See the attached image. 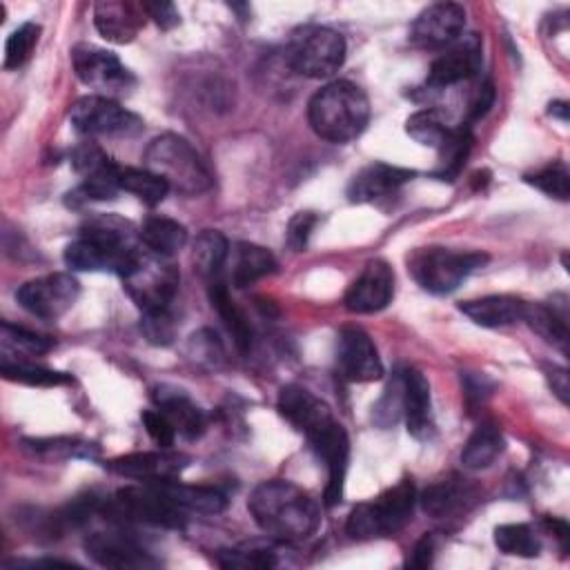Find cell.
Listing matches in <instances>:
<instances>
[{
  "label": "cell",
  "instance_id": "15",
  "mask_svg": "<svg viewBox=\"0 0 570 570\" xmlns=\"http://www.w3.org/2000/svg\"><path fill=\"white\" fill-rule=\"evenodd\" d=\"M312 450L328 468V486H325V506L332 508L343 499L345 488V473L350 459V439L343 426L334 419L312 437H308Z\"/></svg>",
  "mask_w": 570,
  "mask_h": 570
},
{
  "label": "cell",
  "instance_id": "2",
  "mask_svg": "<svg viewBox=\"0 0 570 570\" xmlns=\"http://www.w3.org/2000/svg\"><path fill=\"white\" fill-rule=\"evenodd\" d=\"M136 232L118 217H94L81 228V237L68 246L65 263L79 272H114L123 277L136 255Z\"/></svg>",
  "mask_w": 570,
  "mask_h": 570
},
{
  "label": "cell",
  "instance_id": "38",
  "mask_svg": "<svg viewBox=\"0 0 570 570\" xmlns=\"http://www.w3.org/2000/svg\"><path fill=\"white\" fill-rule=\"evenodd\" d=\"M495 543L501 552L512 557H537L541 550L539 539L526 524H504L495 528Z\"/></svg>",
  "mask_w": 570,
  "mask_h": 570
},
{
  "label": "cell",
  "instance_id": "1",
  "mask_svg": "<svg viewBox=\"0 0 570 570\" xmlns=\"http://www.w3.org/2000/svg\"><path fill=\"white\" fill-rule=\"evenodd\" d=\"M257 526L274 541L299 543L310 539L321 524L317 501L292 481L274 479L255 488L248 501Z\"/></svg>",
  "mask_w": 570,
  "mask_h": 570
},
{
  "label": "cell",
  "instance_id": "32",
  "mask_svg": "<svg viewBox=\"0 0 570 570\" xmlns=\"http://www.w3.org/2000/svg\"><path fill=\"white\" fill-rule=\"evenodd\" d=\"M504 453V435L497 424H481L462 450V464L468 470H484Z\"/></svg>",
  "mask_w": 570,
  "mask_h": 570
},
{
  "label": "cell",
  "instance_id": "39",
  "mask_svg": "<svg viewBox=\"0 0 570 570\" xmlns=\"http://www.w3.org/2000/svg\"><path fill=\"white\" fill-rule=\"evenodd\" d=\"M526 183L537 187L539 193L548 195L550 199L568 201V197H570V174H568V167L563 160L548 163L546 167L537 169L535 174H528Z\"/></svg>",
  "mask_w": 570,
  "mask_h": 570
},
{
  "label": "cell",
  "instance_id": "26",
  "mask_svg": "<svg viewBox=\"0 0 570 570\" xmlns=\"http://www.w3.org/2000/svg\"><path fill=\"white\" fill-rule=\"evenodd\" d=\"M473 497H475V493L464 479L448 477V479H442V481L428 486L422 493V497H417V501L422 504L426 515L442 519V517H450V515L464 510Z\"/></svg>",
  "mask_w": 570,
  "mask_h": 570
},
{
  "label": "cell",
  "instance_id": "14",
  "mask_svg": "<svg viewBox=\"0 0 570 570\" xmlns=\"http://www.w3.org/2000/svg\"><path fill=\"white\" fill-rule=\"evenodd\" d=\"M484 59V41L479 34H462L453 45H448L431 65L428 87L446 90L462 81L473 79Z\"/></svg>",
  "mask_w": 570,
  "mask_h": 570
},
{
  "label": "cell",
  "instance_id": "48",
  "mask_svg": "<svg viewBox=\"0 0 570 570\" xmlns=\"http://www.w3.org/2000/svg\"><path fill=\"white\" fill-rule=\"evenodd\" d=\"M319 224V217L314 213H299L290 226H288V246L294 252H303L308 248L310 235L314 230V226Z\"/></svg>",
  "mask_w": 570,
  "mask_h": 570
},
{
  "label": "cell",
  "instance_id": "5",
  "mask_svg": "<svg viewBox=\"0 0 570 570\" xmlns=\"http://www.w3.org/2000/svg\"><path fill=\"white\" fill-rule=\"evenodd\" d=\"M415 504H417V488L413 479H402L397 486L388 488L374 501L359 504L348 517L345 532L359 541L391 537L411 521Z\"/></svg>",
  "mask_w": 570,
  "mask_h": 570
},
{
  "label": "cell",
  "instance_id": "45",
  "mask_svg": "<svg viewBox=\"0 0 570 570\" xmlns=\"http://www.w3.org/2000/svg\"><path fill=\"white\" fill-rule=\"evenodd\" d=\"M143 426L147 431V435L152 437V442L160 448H172L176 442V428L172 426V422L156 408V411H145L143 413Z\"/></svg>",
  "mask_w": 570,
  "mask_h": 570
},
{
  "label": "cell",
  "instance_id": "30",
  "mask_svg": "<svg viewBox=\"0 0 570 570\" xmlns=\"http://www.w3.org/2000/svg\"><path fill=\"white\" fill-rule=\"evenodd\" d=\"M210 301L213 308L219 312V317L224 319V323L228 325L237 348L241 352H248L252 348V328L248 323V317L243 314V310L235 303V299L230 297L228 286L224 283V279L210 281Z\"/></svg>",
  "mask_w": 570,
  "mask_h": 570
},
{
  "label": "cell",
  "instance_id": "27",
  "mask_svg": "<svg viewBox=\"0 0 570 570\" xmlns=\"http://www.w3.org/2000/svg\"><path fill=\"white\" fill-rule=\"evenodd\" d=\"M158 486L187 512H201V515H219L228 508V497L219 488L213 486H189L176 479L158 481Z\"/></svg>",
  "mask_w": 570,
  "mask_h": 570
},
{
  "label": "cell",
  "instance_id": "4",
  "mask_svg": "<svg viewBox=\"0 0 570 570\" xmlns=\"http://www.w3.org/2000/svg\"><path fill=\"white\" fill-rule=\"evenodd\" d=\"M145 169L160 176L169 189L185 197H199L213 187L215 176L204 156L178 134H160L145 149Z\"/></svg>",
  "mask_w": 570,
  "mask_h": 570
},
{
  "label": "cell",
  "instance_id": "31",
  "mask_svg": "<svg viewBox=\"0 0 570 570\" xmlns=\"http://www.w3.org/2000/svg\"><path fill=\"white\" fill-rule=\"evenodd\" d=\"M524 321L548 343L557 345L561 352L568 350V312L559 310L555 303H526Z\"/></svg>",
  "mask_w": 570,
  "mask_h": 570
},
{
  "label": "cell",
  "instance_id": "8",
  "mask_svg": "<svg viewBox=\"0 0 570 570\" xmlns=\"http://www.w3.org/2000/svg\"><path fill=\"white\" fill-rule=\"evenodd\" d=\"M286 59L299 76L330 79L345 61V41L332 28L303 25L292 32Z\"/></svg>",
  "mask_w": 570,
  "mask_h": 570
},
{
  "label": "cell",
  "instance_id": "41",
  "mask_svg": "<svg viewBox=\"0 0 570 570\" xmlns=\"http://www.w3.org/2000/svg\"><path fill=\"white\" fill-rule=\"evenodd\" d=\"M41 39V25L37 23H23L19 30L12 32L6 45V70H19L23 68Z\"/></svg>",
  "mask_w": 570,
  "mask_h": 570
},
{
  "label": "cell",
  "instance_id": "25",
  "mask_svg": "<svg viewBox=\"0 0 570 570\" xmlns=\"http://www.w3.org/2000/svg\"><path fill=\"white\" fill-rule=\"evenodd\" d=\"M459 310L481 328H506L524 321L526 301L510 294H490L459 303Z\"/></svg>",
  "mask_w": 570,
  "mask_h": 570
},
{
  "label": "cell",
  "instance_id": "11",
  "mask_svg": "<svg viewBox=\"0 0 570 570\" xmlns=\"http://www.w3.org/2000/svg\"><path fill=\"white\" fill-rule=\"evenodd\" d=\"M72 65L76 76L99 96L114 99L132 92L136 87L134 74L107 50L79 45L72 50Z\"/></svg>",
  "mask_w": 570,
  "mask_h": 570
},
{
  "label": "cell",
  "instance_id": "53",
  "mask_svg": "<svg viewBox=\"0 0 570 570\" xmlns=\"http://www.w3.org/2000/svg\"><path fill=\"white\" fill-rule=\"evenodd\" d=\"M546 526L557 535V539L561 541V548L566 550V546H568V537H570V528H568V524H566L563 519H552V517H548V519H546Z\"/></svg>",
  "mask_w": 570,
  "mask_h": 570
},
{
  "label": "cell",
  "instance_id": "50",
  "mask_svg": "<svg viewBox=\"0 0 570 570\" xmlns=\"http://www.w3.org/2000/svg\"><path fill=\"white\" fill-rule=\"evenodd\" d=\"M145 17H149L160 30H174L180 23V17L174 8V3H165V0H156V3H141Z\"/></svg>",
  "mask_w": 570,
  "mask_h": 570
},
{
  "label": "cell",
  "instance_id": "29",
  "mask_svg": "<svg viewBox=\"0 0 570 570\" xmlns=\"http://www.w3.org/2000/svg\"><path fill=\"white\" fill-rule=\"evenodd\" d=\"M138 241L145 246V250L172 259L176 252L185 248L187 230L183 224L174 219L149 217L138 232Z\"/></svg>",
  "mask_w": 570,
  "mask_h": 570
},
{
  "label": "cell",
  "instance_id": "36",
  "mask_svg": "<svg viewBox=\"0 0 570 570\" xmlns=\"http://www.w3.org/2000/svg\"><path fill=\"white\" fill-rule=\"evenodd\" d=\"M0 372L8 379V382H17V384H25L32 388H56V386H65L72 382V376L65 372H56L43 365H34V363H25V361H3L0 365Z\"/></svg>",
  "mask_w": 570,
  "mask_h": 570
},
{
  "label": "cell",
  "instance_id": "42",
  "mask_svg": "<svg viewBox=\"0 0 570 570\" xmlns=\"http://www.w3.org/2000/svg\"><path fill=\"white\" fill-rule=\"evenodd\" d=\"M400 417H404V386H402V370L395 374L391 388L386 391V395L382 397V402H379L374 406V422L382 426V428H388V426H395L400 422Z\"/></svg>",
  "mask_w": 570,
  "mask_h": 570
},
{
  "label": "cell",
  "instance_id": "54",
  "mask_svg": "<svg viewBox=\"0 0 570 570\" xmlns=\"http://www.w3.org/2000/svg\"><path fill=\"white\" fill-rule=\"evenodd\" d=\"M550 116H557L561 123H568V103L566 101H555L550 103Z\"/></svg>",
  "mask_w": 570,
  "mask_h": 570
},
{
  "label": "cell",
  "instance_id": "24",
  "mask_svg": "<svg viewBox=\"0 0 570 570\" xmlns=\"http://www.w3.org/2000/svg\"><path fill=\"white\" fill-rule=\"evenodd\" d=\"M145 12L138 6L123 3V0H103L94 8V25L99 34L116 45L132 43L145 23Z\"/></svg>",
  "mask_w": 570,
  "mask_h": 570
},
{
  "label": "cell",
  "instance_id": "34",
  "mask_svg": "<svg viewBox=\"0 0 570 570\" xmlns=\"http://www.w3.org/2000/svg\"><path fill=\"white\" fill-rule=\"evenodd\" d=\"M118 183H121V193H129L152 208L163 204L169 193V185L160 176H156L154 172H149L145 167L143 169L121 167Z\"/></svg>",
  "mask_w": 570,
  "mask_h": 570
},
{
  "label": "cell",
  "instance_id": "44",
  "mask_svg": "<svg viewBox=\"0 0 570 570\" xmlns=\"http://www.w3.org/2000/svg\"><path fill=\"white\" fill-rule=\"evenodd\" d=\"M3 343L8 348H14L19 352H28V354H45L52 350V341L48 336H41L37 332H30L21 325H12V323H3Z\"/></svg>",
  "mask_w": 570,
  "mask_h": 570
},
{
  "label": "cell",
  "instance_id": "51",
  "mask_svg": "<svg viewBox=\"0 0 570 570\" xmlns=\"http://www.w3.org/2000/svg\"><path fill=\"white\" fill-rule=\"evenodd\" d=\"M435 552H437L435 535H428V532H426V535L415 543V548H413V552H411V557H408V566H411V568H428V566H433Z\"/></svg>",
  "mask_w": 570,
  "mask_h": 570
},
{
  "label": "cell",
  "instance_id": "13",
  "mask_svg": "<svg viewBox=\"0 0 570 570\" xmlns=\"http://www.w3.org/2000/svg\"><path fill=\"white\" fill-rule=\"evenodd\" d=\"M336 365L352 384H367L384 376V363L370 334L356 325H345L336 341Z\"/></svg>",
  "mask_w": 570,
  "mask_h": 570
},
{
  "label": "cell",
  "instance_id": "43",
  "mask_svg": "<svg viewBox=\"0 0 570 570\" xmlns=\"http://www.w3.org/2000/svg\"><path fill=\"white\" fill-rule=\"evenodd\" d=\"M72 165L74 169L85 178H92V176H99L107 169H112L116 163L94 143H83L74 149L72 154Z\"/></svg>",
  "mask_w": 570,
  "mask_h": 570
},
{
  "label": "cell",
  "instance_id": "47",
  "mask_svg": "<svg viewBox=\"0 0 570 570\" xmlns=\"http://www.w3.org/2000/svg\"><path fill=\"white\" fill-rule=\"evenodd\" d=\"M462 382H464V393H466V402L470 408L486 404V400L495 391V384L481 372H464Z\"/></svg>",
  "mask_w": 570,
  "mask_h": 570
},
{
  "label": "cell",
  "instance_id": "21",
  "mask_svg": "<svg viewBox=\"0 0 570 570\" xmlns=\"http://www.w3.org/2000/svg\"><path fill=\"white\" fill-rule=\"evenodd\" d=\"M402 386H404V417L408 424V433L419 439L428 442L435 435L433 424V402H431V384L428 379L415 370H402Z\"/></svg>",
  "mask_w": 570,
  "mask_h": 570
},
{
  "label": "cell",
  "instance_id": "17",
  "mask_svg": "<svg viewBox=\"0 0 570 570\" xmlns=\"http://www.w3.org/2000/svg\"><path fill=\"white\" fill-rule=\"evenodd\" d=\"M87 555L105 568H156L158 561L132 537L118 530H96L85 539Z\"/></svg>",
  "mask_w": 570,
  "mask_h": 570
},
{
  "label": "cell",
  "instance_id": "52",
  "mask_svg": "<svg viewBox=\"0 0 570 570\" xmlns=\"http://www.w3.org/2000/svg\"><path fill=\"white\" fill-rule=\"evenodd\" d=\"M546 379L552 388V393L561 400V404H568L570 400V382H568V370L559 365H548L546 367Z\"/></svg>",
  "mask_w": 570,
  "mask_h": 570
},
{
  "label": "cell",
  "instance_id": "22",
  "mask_svg": "<svg viewBox=\"0 0 570 570\" xmlns=\"http://www.w3.org/2000/svg\"><path fill=\"white\" fill-rule=\"evenodd\" d=\"M279 413L303 433L305 439L334 422L330 406L301 386H286L279 393Z\"/></svg>",
  "mask_w": 570,
  "mask_h": 570
},
{
  "label": "cell",
  "instance_id": "40",
  "mask_svg": "<svg viewBox=\"0 0 570 570\" xmlns=\"http://www.w3.org/2000/svg\"><path fill=\"white\" fill-rule=\"evenodd\" d=\"M217 561L224 568H239V570H268V568L277 566L274 552L268 548H257V546L219 550Z\"/></svg>",
  "mask_w": 570,
  "mask_h": 570
},
{
  "label": "cell",
  "instance_id": "9",
  "mask_svg": "<svg viewBox=\"0 0 570 570\" xmlns=\"http://www.w3.org/2000/svg\"><path fill=\"white\" fill-rule=\"evenodd\" d=\"M486 263L488 257L481 252H453L446 248L417 250L408 259L415 281L433 294H448L457 290L473 272H477Z\"/></svg>",
  "mask_w": 570,
  "mask_h": 570
},
{
  "label": "cell",
  "instance_id": "20",
  "mask_svg": "<svg viewBox=\"0 0 570 570\" xmlns=\"http://www.w3.org/2000/svg\"><path fill=\"white\" fill-rule=\"evenodd\" d=\"M417 176L415 169L388 165V163H372L363 167L348 187V199L352 204H374L379 199H388L391 195L411 183Z\"/></svg>",
  "mask_w": 570,
  "mask_h": 570
},
{
  "label": "cell",
  "instance_id": "19",
  "mask_svg": "<svg viewBox=\"0 0 570 570\" xmlns=\"http://www.w3.org/2000/svg\"><path fill=\"white\" fill-rule=\"evenodd\" d=\"M189 464V457L183 453H174L172 448H160L156 453H132L125 457H116L107 464V468L121 477L138 479L143 484H158L176 479Z\"/></svg>",
  "mask_w": 570,
  "mask_h": 570
},
{
  "label": "cell",
  "instance_id": "46",
  "mask_svg": "<svg viewBox=\"0 0 570 570\" xmlns=\"http://www.w3.org/2000/svg\"><path fill=\"white\" fill-rule=\"evenodd\" d=\"M141 330L145 332V336L156 343V345H167L174 339V319L169 314V310L163 312H152L145 314Z\"/></svg>",
  "mask_w": 570,
  "mask_h": 570
},
{
  "label": "cell",
  "instance_id": "35",
  "mask_svg": "<svg viewBox=\"0 0 570 570\" xmlns=\"http://www.w3.org/2000/svg\"><path fill=\"white\" fill-rule=\"evenodd\" d=\"M473 129L470 125H457L450 129L448 138L444 141V145L437 149L439 152V169H437V176L439 178H448L453 180L466 165V158L473 149Z\"/></svg>",
  "mask_w": 570,
  "mask_h": 570
},
{
  "label": "cell",
  "instance_id": "18",
  "mask_svg": "<svg viewBox=\"0 0 570 570\" xmlns=\"http://www.w3.org/2000/svg\"><path fill=\"white\" fill-rule=\"evenodd\" d=\"M395 297V272L386 261H370L345 294V308L356 314L384 310Z\"/></svg>",
  "mask_w": 570,
  "mask_h": 570
},
{
  "label": "cell",
  "instance_id": "37",
  "mask_svg": "<svg viewBox=\"0 0 570 570\" xmlns=\"http://www.w3.org/2000/svg\"><path fill=\"white\" fill-rule=\"evenodd\" d=\"M450 129L453 127L448 125L444 112H439L435 107L415 112L406 123V132L413 141H417L424 147H435V149H439L444 145Z\"/></svg>",
  "mask_w": 570,
  "mask_h": 570
},
{
  "label": "cell",
  "instance_id": "7",
  "mask_svg": "<svg viewBox=\"0 0 570 570\" xmlns=\"http://www.w3.org/2000/svg\"><path fill=\"white\" fill-rule=\"evenodd\" d=\"M99 512L118 521H141L172 530H183L187 521L185 510L158 484L121 488L101 504Z\"/></svg>",
  "mask_w": 570,
  "mask_h": 570
},
{
  "label": "cell",
  "instance_id": "10",
  "mask_svg": "<svg viewBox=\"0 0 570 570\" xmlns=\"http://www.w3.org/2000/svg\"><path fill=\"white\" fill-rule=\"evenodd\" d=\"M70 121L85 136H132L143 129V121L105 96H83L70 110Z\"/></svg>",
  "mask_w": 570,
  "mask_h": 570
},
{
  "label": "cell",
  "instance_id": "28",
  "mask_svg": "<svg viewBox=\"0 0 570 570\" xmlns=\"http://www.w3.org/2000/svg\"><path fill=\"white\" fill-rule=\"evenodd\" d=\"M277 270V259L270 250L255 243H237L232 250V283L248 288Z\"/></svg>",
  "mask_w": 570,
  "mask_h": 570
},
{
  "label": "cell",
  "instance_id": "16",
  "mask_svg": "<svg viewBox=\"0 0 570 570\" xmlns=\"http://www.w3.org/2000/svg\"><path fill=\"white\" fill-rule=\"evenodd\" d=\"M466 30V10L457 3L426 8L411 28V43L424 50H446Z\"/></svg>",
  "mask_w": 570,
  "mask_h": 570
},
{
  "label": "cell",
  "instance_id": "3",
  "mask_svg": "<svg viewBox=\"0 0 570 570\" xmlns=\"http://www.w3.org/2000/svg\"><path fill=\"white\" fill-rule=\"evenodd\" d=\"M308 121L319 138L350 143L363 134L370 121V101L359 85L332 81L310 99Z\"/></svg>",
  "mask_w": 570,
  "mask_h": 570
},
{
  "label": "cell",
  "instance_id": "6",
  "mask_svg": "<svg viewBox=\"0 0 570 570\" xmlns=\"http://www.w3.org/2000/svg\"><path fill=\"white\" fill-rule=\"evenodd\" d=\"M123 288L129 299L145 312L169 310L178 292V268L160 255L149 250H136L132 263L123 272Z\"/></svg>",
  "mask_w": 570,
  "mask_h": 570
},
{
  "label": "cell",
  "instance_id": "49",
  "mask_svg": "<svg viewBox=\"0 0 570 570\" xmlns=\"http://www.w3.org/2000/svg\"><path fill=\"white\" fill-rule=\"evenodd\" d=\"M495 99H497V92H495L493 81H484L481 85H477L475 92H473V96H470V103H468V107H466L468 125L475 123V121H479V118H484V116L490 112V107L495 105Z\"/></svg>",
  "mask_w": 570,
  "mask_h": 570
},
{
  "label": "cell",
  "instance_id": "12",
  "mask_svg": "<svg viewBox=\"0 0 570 570\" xmlns=\"http://www.w3.org/2000/svg\"><path fill=\"white\" fill-rule=\"evenodd\" d=\"M81 297V283L72 274H48L19 288V303L34 317L56 321L68 314Z\"/></svg>",
  "mask_w": 570,
  "mask_h": 570
},
{
  "label": "cell",
  "instance_id": "33",
  "mask_svg": "<svg viewBox=\"0 0 570 570\" xmlns=\"http://www.w3.org/2000/svg\"><path fill=\"white\" fill-rule=\"evenodd\" d=\"M228 257H230V246L221 232L204 230L197 237L195 250H193V261H195V270L201 277H206L208 283L221 279Z\"/></svg>",
  "mask_w": 570,
  "mask_h": 570
},
{
  "label": "cell",
  "instance_id": "23",
  "mask_svg": "<svg viewBox=\"0 0 570 570\" xmlns=\"http://www.w3.org/2000/svg\"><path fill=\"white\" fill-rule=\"evenodd\" d=\"M152 400H154L156 408L172 422V426L176 428V433L183 439L195 442L206 433V428H208L206 413L183 391L172 388V386H158V388H154Z\"/></svg>",
  "mask_w": 570,
  "mask_h": 570
}]
</instances>
